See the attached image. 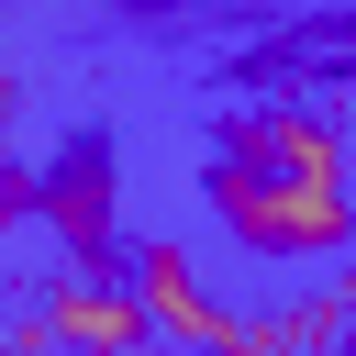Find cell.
<instances>
[{
    "instance_id": "obj_1",
    "label": "cell",
    "mask_w": 356,
    "mask_h": 356,
    "mask_svg": "<svg viewBox=\"0 0 356 356\" xmlns=\"http://www.w3.org/2000/svg\"><path fill=\"white\" fill-rule=\"evenodd\" d=\"M211 211L245 256L267 267H312L356 245V189H345V145L300 111H245L211 156Z\"/></svg>"
},
{
    "instance_id": "obj_2",
    "label": "cell",
    "mask_w": 356,
    "mask_h": 356,
    "mask_svg": "<svg viewBox=\"0 0 356 356\" xmlns=\"http://www.w3.org/2000/svg\"><path fill=\"white\" fill-rule=\"evenodd\" d=\"M122 278H134V300H145V334H156V345H178V356H245V312H222L178 245H134V267H122Z\"/></svg>"
},
{
    "instance_id": "obj_3",
    "label": "cell",
    "mask_w": 356,
    "mask_h": 356,
    "mask_svg": "<svg viewBox=\"0 0 356 356\" xmlns=\"http://www.w3.org/2000/svg\"><path fill=\"white\" fill-rule=\"evenodd\" d=\"M22 334H33L44 356H134V345H156V334H145V300H134V278H100V267H67Z\"/></svg>"
},
{
    "instance_id": "obj_4",
    "label": "cell",
    "mask_w": 356,
    "mask_h": 356,
    "mask_svg": "<svg viewBox=\"0 0 356 356\" xmlns=\"http://www.w3.org/2000/svg\"><path fill=\"white\" fill-rule=\"evenodd\" d=\"M44 211H56V234H67V256H78V267H100V234H111V156H100V145H78V156L56 167V189H44Z\"/></svg>"
},
{
    "instance_id": "obj_5",
    "label": "cell",
    "mask_w": 356,
    "mask_h": 356,
    "mask_svg": "<svg viewBox=\"0 0 356 356\" xmlns=\"http://www.w3.org/2000/svg\"><path fill=\"white\" fill-rule=\"evenodd\" d=\"M0 356H44V345H33V334H0Z\"/></svg>"
},
{
    "instance_id": "obj_6",
    "label": "cell",
    "mask_w": 356,
    "mask_h": 356,
    "mask_svg": "<svg viewBox=\"0 0 356 356\" xmlns=\"http://www.w3.org/2000/svg\"><path fill=\"white\" fill-rule=\"evenodd\" d=\"M111 11H145V0H111Z\"/></svg>"
},
{
    "instance_id": "obj_7",
    "label": "cell",
    "mask_w": 356,
    "mask_h": 356,
    "mask_svg": "<svg viewBox=\"0 0 356 356\" xmlns=\"http://www.w3.org/2000/svg\"><path fill=\"white\" fill-rule=\"evenodd\" d=\"M345 356H356V345H345Z\"/></svg>"
}]
</instances>
